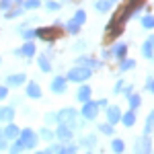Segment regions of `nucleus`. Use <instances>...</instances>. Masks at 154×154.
<instances>
[{"label": "nucleus", "mask_w": 154, "mask_h": 154, "mask_svg": "<svg viewBox=\"0 0 154 154\" xmlns=\"http://www.w3.org/2000/svg\"><path fill=\"white\" fill-rule=\"evenodd\" d=\"M0 154H2V152H0Z\"/></svg>", "instance_id": "5fc2aeb1"}, {"label": "nucleus", "mask_w": 154, "mask_h": 154, "mask_svg": "<svg viewBox=\"0 0 154 154\" xmlns=\"http://www.w3.org/2000/svg\"><path fill=\"white\" fill-rule=\"evenodd\" d=\"M131 95H134V86H131V84H128V86L123 88V97L128 99V97H131Z\"/></svg>", "instance_id": "c03bdc74"}, {"label": "nucleus", "mask_w": 154, "mask_h": 154, "mask_svg": "<svg viewBox=\"0 0 154 154\" xmlns=\"http://www.w3.org/2000/svg\"><path fill=\"white\" fill-rule=\"evenodd\" d=\"M49 91L54 93V95H66V91H68V78L66 76H54L51 78V82H49Z\"/></svg>", "instance_id": "6e6552de"}, {"label": "nucleus", "mask_w": 154, "mask_h": 154, "mask_svg": "<svg viewBox=\"0 0 154 154\" xmlns=\"http://www.w3.org/2000/svg\"><path fill=\"white\" fill-rule=\"evenodd\" d=\"M111 2H115V0H111Z\"/></svg>", "instance_id": "864d4df0"}, {"label": "nucleus", "mask_w": 154, "mask_h": 154, "mask_svg": "<svg viewBox=\"0 0 154 154\" xmlns=\"http://www.w3.org/2000/svg\"><path fill=\"white\" fill-rule=\"evenodd\" d=\"M4 82L8 84V86H12V88H19V86H23L25 82H29V80H27V74H25V72H14V74H8V76H6Z\"/></svg>", "instance_id": "ddd939ff"}, {"label": "nucleus", "mask_w": 154, "mask_h": 154, "mask_svg": "<svg viewBox=\"0 0 154 154\" xmlns=\"http://www.w3.org/2000/svg\"><path fill=\"white\" fill-rule=\"evenodd\" d=\"M125 101H128V105H130V109H134V111H136L138 107L142 105V97H140V95H131V97H128Z\"/></svg>", "instance_id": "2f4dec72"}, {"label": "nucleus", "mask_w": 154, "mask_h": 154, "mask_svg": "<svg viewBox=\"0 0 154 154\" xmlns=\"http://www.w3.org/2000/svg\"><path fill=\"white\" fill-rule=\"evenodd\" d=\"M121 109H119L117 105H109L105 109V117H107V121L111 123V125H115V123H121Z\"/></svg>", "instance_id": "4468645a"}, {"label": "nucleus", "mask_w": 154, "mask_h": 154, "mask_svg": "<svg viewBox=\"0 0 154 154\" xmlns=\"http://www.w3.org/2000/svg\"><path fill=\"white\" fill-rule=\"evenodd\" d=\"M111 6H113L111 0H95V11H99V12H109Z\"/></svg>", "instance_id": "5701e85b"}, {"label": "nucleus", "mask_w": 154, "mask_h": 154, "mask_svg": "<svg viewBox=\"0 0 154 154\" xmlns=\"http://www.w3.org/2000/svg\"><path fill=\"white\" fill-rule=\"evenodd\" d=\"M142 56L146 60H152V56H154V45L148 41V39L144 41V45H142Z\"/></svg>", "instance_id": "c85d7f7f"}, {"label": "nucleus", "mask_w": 154, "mask_h": 154, "mask_svg": "<svg viewBox=\"0 0 154 154\" xmlns=\"http://www.w3.org/2000/svg\"><path fill=\"white\" fill-rule=\"evenodd\" d=\"M134 66H136V60H131V58L119 60V72H128V70H131Z\"/></svg>", "instance_id": "a878e982"}, {"label": "nucleus", "mask_w": 154, "mask_h": 154, "mask_svg": "<svg viewBox=\"0 0 154 154\" xmlns=\"http://www.w3.org/2000/svg\"><path fill=\"white\" fill-rule=\"evenodd\" d=\"M74 99H76L78 103H82V105H84V103H88V101L93 99V88H91L88 84H78Z\"/></svg>", "instance_id": "f8f14e48"}, {"label": "nucleus", "mask_w": 154, "mask_h": 154, "mask_svg": "<svg viewBox=\"0 0 154 154\" xmlns=\"http://www.w3.org/2000/svg\"><path fill=\"white\" fill-rule=\"evenodd\" d=\"M64 29H66V33H68V35H78V33H80V25L78 23H74V21H68V23H64Z\"/></svg>", "instance_id": "b1692460"}, {"label": "nucleus", "mask_w": 154, "mask_h": 154, "mask_svg": "<svg viewBox=\"0 0 154 154\" xmlns=\"http://www.w3.org/2000/svg\"><path fill=\"white\" fill-rule=\"evenodd\" d=\"M121 125H123V128H134V125H136V111H134V109H130L128 113L121 115Z\"/></svg>", "instance_id": "412c9836"}, {"label": "nucleus", "mask_w": 154, "mask_h": 154, "mask_svg": "<svg viewBox=\"0 0 154 154\" xmlns=\"http://www.w3.org/2000/svg\"><path fill=\"white\" fill-rule=\"evenodd\" d=\"M4 136H6L8 142H14V140H19V136H21V128H19L14 121L4 123Z\"/></svg>", "instance_id": "dca6fc26"}, {"label": "nucleus", "mask_w": 154, "mask_h": 154, "mask_svg": "<svg viewBox=\"0 0 154 154\" xmlns=\"http://www.w3.org/2000/svg\"><path fill=\"white\" fill-rule=\"evenodd\" d=\"M111 150H113L115 154H123V152H125V142L119 140V138H115V140L111 142Z\"/></svg>", "instance_id": "c756f323"}, {"label": "nucleus", "mask_w": 154, "mask_h": 154, "mask_svg": "<svg viewBox=\"0 0 154 154\" xmlns=\"http://www.w3.org/2000/svg\"><path fill=\"white\" fill-rule=\"evenodd\" d=\"M72 21H74V23H78L80 27H82L84 21H86V12H84L82 8H80V11H76V12H74V17H72Z\"/></svg>", "instance_id": "c9c22d12"}, {"label": "nucleus", "mask_w": 154, "mask_h": 154, "mask_svg": "<svg viewBox=\"0 0 154 154\" xmlns=\"http://www.w3.org/2000/svg\"><path fill=\"white\" fill-rule=\"evenodd\" d=\"M78 146L84 148V150H93L97 146V136L95 134H82V136L78 138Z\"/></svg>", "instance_id": "f3484780"}, {"label": "nucleus", "mask_w": 154, "mask_h": 154, "mask_svg": "<svg viewBox=\"0 0 154 154\" xmlns=\"http://www.w3.org/2000/svg\"><path fill=\"white\" fill-rule=\"evenodd\" d=\"M37 39H41L43 43H54L60 35V27L51 25V27H37Z\"/></svg>", "instance_id": "20e7f679"}, {"label": "nucleus", "mask_w": 154, "mask_h": 154, "mask_svg": "<svg viewBox=\"0 0 154 154\" xmlns=\"http://www.w3.org/2000/svg\"><path fill=\"white\" fill-rule=\"evenodd\" d=\"M109 49H111V56H113L115 60H123L125 56H128V43H123V41L113 43Z\"/></svg>", "instance_id": "a211bd4d"}, {"label": "nucleus", "mask_w": 154, "mask_h": 154, "mask_svg": "<svg viewBox=\"0 0 154 154\" xmlns=\"http://www.w3.org/2000/svg\"><path fill=\"white\" fill-rule=\"evenodd\" d=\"M152 62H154V56H152Z\"/></svg>", "instance_id": "603ef678"}, {"label": "nucleus", "mask_w": 154, "mask_h": 154, "mask_svg": "<svg viewBox=\"0 0 154 154\" xmlns=\"http://www.w3.org/2000/svg\"><path fill=\"white\" fill-rule=\"evenodd\" d=\"M23 12H25V8H23V6H12L11 11H6V12H4V19L12 21V19H17V17H21Z\"/></svg>", "instance_id": "393cba45"}, {"label": "nucleus", "mask_w": 154, "mask_h": 154, "mask_svg": "<svg viewBox=\"0 0 154 154\" xmlns=\"http://www.w3.org/2000/svg\"><path fill=\"white\" fill-rule=\"evenodd\" d=\"M37 66H39V70L43 72V74H49V72L54 70V66H51V60H49L45 54L37 56Z\"/></svg>", "instance_id": "6ab92c4d"}, {"label": "nucleus", "mask_w": 154, "mask_h": 154, "mask_svg": "<svg viewBox=\"0 0 154 154\" xmlns=\"http://www.w3.org/2000/svg\"><path fill=\"white\" fill-rule=\"evenodd\" d=\"M101 56H103V60H111V58H113V56H111V49H103Z\"/></svg>", "instance_id": "49530a36"}, {"label": "nucleus", "mask_w": 154, "mask_h": 154, "mask_svg": "<svg viewBox=\"0 0 154 154\" xmlns=\"http://www.w3.org/2000/svg\"><path fill=\"white\" fill-rule=\"evenodd\" d=\"M8 146H11V142H8L6 136H4V128H0V152H6Z\"/></svg>", "instance_id": "e433bc0d"}, {"label": "nucleus", "mask_w": 154, "mask_h": 154, "mask_svg": "<svg viewBox=\"0 0 154 154\" xmlns=\"http://www.w3.org/2000/svg\"><path fill=\"white\" fill-rule=\"evenodd\" d=\"M148 41H150V43L154 45V35H150V37H148Z\"/></svg>", "instance_id": "8fccbe9b"}, {"label": "nucleus", "mask_w": 154, "mask_h": 154, "mask_svg": "<svg viewBox=\"0 0 154 154\" xmlns=\"http://www.w3.org/2000/svg\"><path fill=\"white\" fill-rule=\"evenodd\" d=\"M76 66H86V68H93V70H97V68H101V66H103V62H101V60H97L95 56L80 54V56L76 58Z\"/></svg>", "instance_id": "9b49d317"}, {"label": "nucleus", "mask_w": 154, "mask_h": 154, "mask_svg": "<svg viewBox=\"0 0 154 154\" xmlns=\"http://www.w3.org/2000/svg\"><path fill=\"white\" fill-rule=\"evenodd\" d=\"M74 134H76V131L72 130V128L58 123V128H56V140H58V142L68 144V142H72V140H74Z\"/></svg>", "instance_id": "9d476101"}, {"label": "nucleus", "mask_w": 154, "mask_h": 154, "mask_svg": "<svg viewBox=\"0 0 154 154\" xmlns=\"http://www.w3.org/2000/svg\"><path fill=\"white\" fill-rule=\"evenodd\" d=\"M12 6H17V4H14V0H0V8H2L4 12L11 11Z\"/></svg>", "instance_id": "58836bf2"}, {"label": "nucleus", "mask_w": 154, "mask_h": 154, "mask_svg": "<svg viewBox=\"0 0 154 154\" xmlns=\"http://www.w3.org/2000/svg\"><path fill=\"white\" fill-rule=\"evenodd\" d=\"M152 134H154V111H150L146 117V123H144V136H152Z\"/></svg>", "instance_id": "4be33fe9"}, {"label": "nucleus", "mask_w": 154, "mask_h": 154, "mask_svg": "<svg viewBox=\"0 0 154 154\" xmlns=\"http://www.w3.org/2000/svg\"><path fill=\"white\" fill-rule=\"evenodd\" d=\"M25 97H27V99H31V101H39V99L43 97V88L39 86V82L29 80V82L25 84Z\"/></svg>", "instance_id": "1a4fd4ad"}, {"label": "nucleus", "mask_w": 154, "mask_h": 154, "mask_svg": "<svg viewBox=\"0 0 154 154\" xmlns=\"http://www.w3.org/2000/svg\"><path fill=\"white\" fill-rule=\"evenodd\" d=\"M91 76H93V68H86V66H72L66 74L68 82L76 84H84L86 80H91Z\"/></svg>", "instance_id": "f03ea898"}, {"label": "nucleus", "mask_w": 154, "mask_h": 154, "mask_svg": "<svg viewBox=\"0 0 154 154\" xmlns=\"http://www.w3.org/2000/svg\"><path fill=\"white\" fill-rule=\"evenodd\" d=\"M144 88H146L148 93H152V95H154V78H148V80H146V86H144Z\"/></svg>", "instance_id": "37998d69"}, {"label": "nucleus", "mask_w": 154, "mask_h": 154, "mask_svg": "<svg viewBox=\"0 0 154 154\" xmlns=\"http://www.w3.org/2000/svg\"><path fill=\"white\" fill-rule=\"evenodd\" d=\"M25 152V146L19 140H14V142H11V146H8V150H6V154H23Z\"/></svg>", "instance_id": "bb28decb"}, {"label": "nucleus", "mask_w": 154, "mask_h": 154, "mask_svg": "<svg viewBox=\"0 0 154 154\" xmlns=\"http://www.w3.org/2000/svg\"><path fill=\"white\" fill-rule=\"evenodd\" d=\"M33 154H45V150H33Z\"/></svg>", "instance_id": "09e8293b"}, {"label": "nucleus", "mask_w": 154, "mask_h": 154, "mask_svg": "<svg viewBox=\"0 0 154 154\" xmlns=\"http://www.w3.org/2000/svg\"><path fill=\"white\" fill-rule=\"evenodd\" d=\"M14 115H17V107L0 105V123H11V121H14Z\"/></svg>", "instance_id": "2eb2a0df"}, {"label": "nucleus", "mask_w": 154, "mask_h": 154, "mask_svg": "<svg viewBox=\"0 0 154 154\" xmlns=\"http://www.w3.org/2000/svg\"><path fill=\"white\" fill-rule=\"evenodd\" d=\"M97 130L101 131L103 136H113V134H115V125H111L109 121H105V123H99V128H97Z\"/></svg>", "instance_id": "cd10ccee"}, {"label": "nucleus", "mask_w": 154, "mask_h": 154, "mask_svg": "<svg viewBox=\"0 0 154 154\" xmlns=\"http://www.w3.org/2000/svg\"><path fill=\"white\" fill-rule=\"evenodd\" d=\"M19 142L25 146V150H35L37 144H39V134L35 130H31V128H21Z\"/></svg>", "instance_id": "7ed1b4c3"}, {"label": "nucleus", "mask_w": 154, "mask_h": 154, "mask_svg": "<svg viewBox=\"0 0 154 154\" xmlns=\"http://www.w3.org/2000/svg\"><path fill=\"white\" fill-rule=\"evenodd\" d=\"M134 154H152V140L150 136H140L134 140Z\"/></svg>", "instance_id": "0eeeda50"}, {"label": "nucleus", "mask_w": 154, "mask_h": 154, "mask_svg": "<svg viewBox=\"0 0 154 154\" xmlns=\"http://www.w3.org/2000/svg\"><path fill=\"white\" fill-rule=\"evenodd\" d=\"M99 107H101V109H107V107H109V101H107V99H99Z\"/></svg>", "instance_id": "de8ad7c7"}, {"label": "nucleus", "mask_w": 154, "mask_h": 154, "mask_svg": "<svg viewBox=\"0 0 154 154\" xmlns=\"http://www.w3.org/2000/svg\"><path fill=\"white\" fill-rule=\"evenodd\" d=\"M39 6H41V0H25L23 2L25 11H37Z\"/></svg>", "instance_id": "f704fd0d"}, {"label": "nucleus", "mask_w": 154, "mask_h": 154, "mask_svg": "<svg viewBox=\"0 0 154 154\" xmlns=\"http://www.w3.org/2000/svg\"><path fill=\"white\" fill-rule=\"evenodd\" d=\"M58 123L68 125V128H72L74 131H82L88 121H86L74 107H62V109L58 111Z\"/></svg>", "instance_id": "f257e3e1"}, {"label": "nucleus", "mask_w": 154, "mask_h": 154, "mask_svg": "<svg viewBox=\"0 0 154 154\" xmlns=\"http://www.w3.org/2000/svg\"><path fill=\"white\" fill-rule=\"evenodd\" d=\"M62 8V0H45V11H49V12H56V11H60Z\"/></svg>", "instance_id": "72a5a7b5"}, {"label": "nucleus", "mask_w": 154, "mask_h": 154, "mask_svg": "<svg viewBox=\"0 0 154 154\" xmlns=\"http://www.w3.org/2000/svg\"><path fill=\"white\" fill-rule=\"evenodd\" d=\"M43 121H45V125H58V113H45V117H43Z\"/></svg>", "instance_id": "4c0bfd02"}, {"label": "nucleus", "mask_w": 154, "mask_h": 154, "mask_svg": "<svg viewBox=\"0 0 154 154\" xmlns=\"http://www.w3.org/2000/svg\"><path fill=\"white\" fill-rule=\"evenodd\" d=\"M99 113H101V107H99V101H88V103H84L82 109H80V115H82L86 121H95L99 117Z\"/></svg>", "instance_id": "423d86ee"}, {"label": "nucleus", "mask_w": 154, "mask_h": 154, "mask_svg": "<svg viewBox=\"0 0 154 154\" xmlns=\"http://www.w3.org/2000/svg\"><path fill=\"white\" fill-rule=\"evenodd\" d=\"M8 84H0V101H6L8 99Z\"/></svg>", "instance_id": "ea45409f"}, {"label": "nucleus", "mask_w": 154, "mask_h": 154, "mask_svg": "<svg viewBox=\"0 0 154 154\" xmlns=\"http://www.w3.org/2000/svg\"><path fill=\"white\" fill-rule=\"evenodd\" d=\"M12 56H17V58H25V60H33L37 56V45L35 41H25L21 48L12 49Z\"/></svg>", "instance_id": "39448f33"}, {"label": "nucleus", "mask_w": 154, "mask_h": 154, "mask_svg": "<svg viewBox=\"0 0 154 154\" xmlns=\"http://www.w3.org/2000/svg\"><path fill=\"white\" fill-rule=\"evenodd\" d=\"M82 154H93V150H84V152Z\"/></svg>", "instance_id": "3c124183"}, {"label": "nucleus", "mask_w": 154, "mask_h": 154, "mask_svg": "<svg viewBox=\"0 0 154 154\" xmlns=\"http://www.w3.org/2000/svg\"><path fill=\"white\" fill-rule=\"evenodd\" d=\"M84 48H86V41H84V39H78V41L72 45V49H74V51H82Z\"/></svg>", "instance_id": "79ce46f5"}, {"label": "nucleus", "mask_w": 154, "mask_h": 154, "mask_svg": "<svg viewBox=\"0 0 154 154\" xmlns=\"http://www.w3.org/2000/svg\"><path fill=\"white\" fill-rule=\"evenodd\" d=\"M37 134H39V140H43V142H48V144H51L56 140V130H51L49 125H43Z\"/></svg>", "instance_id": "aec40b11"}, {"label": "nucleus", "mask_w": 154, "mask_h": 154, "mask_svg": "<svg viewBox=\"0 0 154 154\" xmlns=\"http://www.w3.org/2000/svg\"><path fill=\"white\" fill-rule=\"evenodd\" d=\"M21 103H23V99H21V97H12V103H11L12 107H19Z\"/></svg>", "instance_id": "a18cd8bd"}, {"label": "nucleus", "mask_w": 154, "mask_h": 154, "mask_svg": "<svg viewBox=\"0 0 154 154\" xmlns=\"http://www.w3.org/2000/svg\"><path fill=\"white\" fill-rule=\"evenodd\" d=\"M123 88H125V82H123V80H117V82H115V86H113V95L123 93Z\"/></svg>", "instance_id": "a19ab883"}, {"label": "nucleus", "mask_w": 154, "mask_h": 154, "mask_svg": "<svg viewBox=\"0 0 154 154\" xmlns=\"http://www.w3.org/2000/svg\"><path fill=\"white\" fill-rule=\"evenodd\" d=\"M19 35L23 37V41H35L37 39V31L35 29H23Z\"/></svg>", "instance_id": "7c9ffc66"}, {"label": "nucleus", "mask_w": 154, "mask_h": 154, "mask_svg": "<svg viewBox=\"0 0 154 154\" xmlns=\"http://www.w3.org/2000/svg\"><path fill=\"white\" fill-rule=\"evenodd\" d=\"M140 25L144 29H154V14H144L140 19Z\"/></svg>", "instance_id": "473e14b6"}]
</instances>
